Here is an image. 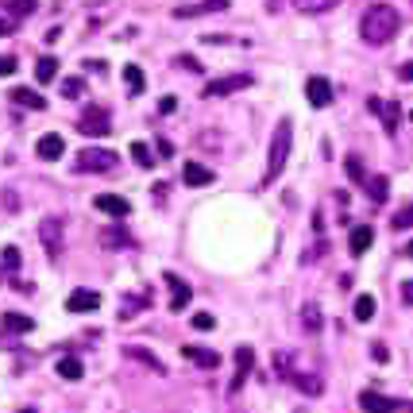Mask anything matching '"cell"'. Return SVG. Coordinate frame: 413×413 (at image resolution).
<instances>
[{"instance_id": "5", "label": "cell", "mask_w": 413, "mask_h": 413, "mask_svg": "<svg viewBox=\"0 0 413 413\" xmlns=\"http://www.w3.org/2000/svg\"><path fill=\"white\" fill-rule=\"evenodd\" d=\"M255 85V78L251 74H228V78H217L205 85V97H232V93H240V89H251Z\"/></svg>"}, {"instance_id": "18", "label": "cell", "mask_w": 413, "mask_h": 413, "mask_svg": "<svg viewBox=\"0 0 413 413\" xmlns=\"http://www.w3.org/2000/svg\"><path fill=\"white\" fill-rule=\"evenodd\" d=\"M167 286L174 290V297H170V309H174V313H182V309L189 305V297H193V290H189V286L182 282L178 275H167Z\"/></svg>"}, {"instance_id": "12", "label": "cell", "mask_w": 413, "mask_h": 413, "mask_svg": "<svg viewBox=\"0 0 413 413\" xmlns=\"http://www.w3.org/2000/svg\"><path fill=\"white\" fill-rule=\"evenodd\" d=\"M213 12H228V0H201V4H182L174 8L178 20H193V16H213Z\"/></svg>"}, {"instance_id": "31", "label": "cell", "mask_w": 413, "mask_h": 413, "mask_svg": "<svg viewBox=\"0 0 413 413\" xmlns=\"http://www.w3.org/2000/svg\"><path fill=\"white\" fill-rule=\"evenodd\" d=\"M131 158H136V162H139L143 170H151V167H155V155H151V147H147V143H131Z\"/></svg>"}, {"instance_id": "41", "label": "cell", "mask_w": 413, "mask_h": 413, "mask_svg": "<svg viewBox=\"0 0 413 413\" xmlns=\"http://www.w3.org/2000/svg\"><path fill=\"white\" fill-rule=\"evenodd\" d=\"M371 359H374V363H390V352H386L383 344H374L371 348Z\"/></svg>"}, {"instance_id": "32", "label": "cell", "mask_w": 413, "mask_h": 413, "mask_svg": "<svg viewBox=\"0 0 413 413\" xmlns=\"http://www.w3.org/2000/svg\"><path fill=\"white\" fill-rule=\"evenodd\" d=\"M62 97H70V100L85 97V81H81V78H66V81H62Z\"/></svg>"}, {"instance_id": "24", "label": "cell", "mask_w": 413, "mask_h": 413, "mask_svg": "<svg viewBox=\"0 0 413 413\" xmlns=\"http://www.w3.org/2000/svg\"><path fill=\"white\" fill-rule=\"evenodd\" d=\"M0 325H4V332H31L35 321H31L28 313H4L0 317Z\"/></svg>"}, {"instance_id": "33", "label": "cell", "mask_w": 413, "mask_h": 413, "mask_svg": "<svg viewBox=\"0 0 413 413\" xmlns=\"http://www.w3.org/2000/svg\"><path fill=\"white\" fill-rule=\"evenodd\" d=\"M0 259H4V271H8V275H16V271H20V247H4V251H0Z\"/></svg>"}, {"instance_id": "39", "label": "cell", "mask_w": 413, "mask_h": 413, "mask_svg": "<svg viewBox=\"0 0 413 413\" xmlns=\"http://www.w3.org/2000/svg\"><path fill=\"white\" fill-rule=\"evenodd\" d=\"M174 62H178V66H182V70H193V74H201V62H197L193 54H178Z\"/></svg>"}, {"instance_id": "48", "label": "cell", "mask_w": 413, "mask_h": 413, "mask_svg": "<svg viewBox=\"0 0 413 413\" xmlns=\"http://www.w3.org/2000/svg\"><path fill=\"white\" fill-rule=\"evenodd\" d=\"M20 413H35V410H20Z\"/></svg>"}, {"instance_id": "22", "label": "cell", "mask_w": 413, "mask_h": 413, "mask_svg": "<svg viewBox=\"0 0 413 413\" xmlns=\"http://www.w3.org/2000/svg\"><path fill=\"white\" fill-rule=\"evenodd\" d=\"M301 16H321V12H332L340 0H290Z\"/></svg>"}, {"instance_id": "9", "label": "cell", "mask_w": 413, "mask_h": 413, "mask_svg": "<svg viewBox=\"0 0 413 413\" xmlns=\"http://www.w3.org/2000/svg\"><path fill=\"white\" fill-rule=\"evenodd\" d=\"M305 97H309L313 109H328V105H332V81L328 78H309L305 81Z\"/></svg>"}, {"instance_id": "34", "label": "cell", "mask_w": 413, "mask_h": 413, "mask_svg": "<svg viewBox=\"0 0 413 413\" xmlns=\"http://www.w3.org/2000/svg\"><path fill=\"white\" fill-rule=\"evenodd\" d=\"M35 8H39V0H8V12H12V16H31Z\"/></svg>"}, {"instance_id": "23", "label": "cell", "mask_w": 413, "mask_h": 413, "mask_svg": "<svg viewBox=\"0 0 413 413\" xmlns=\"http://www.w3.org/2000/svg\"><path fill=\"white\" fill-rule=\"evenodd\" d=\"M54 78H59V59L43 54V59L35 62V81H39V85H50Z\"/></svg>"}, {"instance_id": "6", "label": "cell", "mask_w": 413, "mask_h": 413, "mask_svg": "<svg viewBox=\"0 0 413 413\" xmlns=\"http://www.w3.org/2000/svg\"><path fill=\"white\" fill-rule=\"evenodd\" d=\"M78 131L81 136H109V112L100 109V105H89L78 120Z\"/></svg>"}, {"instance_id": "14", "label": "cell", "mask_w": 413, "mask_h": 413, "mask_svg": "<svg viewBox=\"0 0 413 413\" xmlns=\"http://www.w3.org/2000/svg\"><path fill=\"white\" fill-rule=\"evenodd\" d=\"M367 105H371V112H374V116L383 120V128L394 136V131H398V105H394V100H379V97H371Z\"/></svg>"}, {"instance_id": "35", "label": "cell", "mask_w": 413, "mask_h": 413, "mask_svg": "<svg viewBox=\"0 0 413 413\" xmlns=\"http://www.w3.org/2000/svg\"><path fill=\"white\" fill-rule=\"evenodd\" d=\"M189 325L201 328V332H213V328H217V317H213V313H193V321H189Z\"/></svg>"}, {"instance_id": "1", "label": "cell", "mask_w": 413, "mask_h": 413, "mask_svg": "<svg viewBox=\"0 0 413 413\" xmlns=\"http://www.w3.org/2000/svg\"><path fill=\"white\" fill-rule=\"evenodd\" d=\"M398 28H402V16L390 4H371L363 12V20H359V35H363L367 47H386L398 35Z\"/></svg>"}, {"instance_id": "8", "label": "cell", "mask_w": 413, "mask_h": 413, "mask_svg": "<svg viewBox=\"0 0 413 413\" xmlns=\"http://www.w3.org/2000/svg\"><path fill=\"white\" fill-rule=\"evenodd\" d=\"M359 410L363 413H398L402 402H394V398H386V394H379V390H363L359 394Z\"/></svg>"}, {"instance_id": "28", "label": "cell", "mask_w": 413, "mask_h": 413, "mask_svg": "<svg viewBox=\"0 0 413 413\" xmlns=\"http://www.w3.org/2000/svg\"><path fill=\"white\" fill-rule=\"evenodd\" d=\"M374 309H379V301H374L371 294H359V297H355V321H371Z\"/></svg>"}, {"instance_id": "26", "label": "cell", "mask_w": 413, "mask_h": 413, "mask_svg": "<svg viewBox=\"0 0 413 413\" xmlns=\"http://www.w3.org/2000/svg\"><path fill=\"white\" fill-rule=\"evenodd\" d=\"M182 178H186V186H209V182H213V170H209V167H197V162H189V167L182 170Z\"/></svg>"}, {"instance_id": "25", "label": "cell", "mask_w": 413, "mask_h": 413, "mask_svg": "<svg viewBox=\"0 0 413 413\" xmlns=\"http://www.w3.org/2000/svg\"><path fill=\"white\" fill-rule=\"evenodd\" d=\"M124 85H128V93H143L147 89V74L131 62V66H124Z\"/></svg>"}, {"instance_id": "4", "label": "cell", "mask_w": 413, "mask_h": 413, "mask_svg": "<svg viewBox=\"0 0 413 413\" xmlns=\"http://www.w3.org/2000/svg\"><path fill=\"white\" fill-rule=\"evenodd\" d=\"M39 240H43V247H47L50 259H62V251H66V228H62L59 217L43 220V224H39Z\"/></svg>"}, {"instance_id": "13", "label": "cell", "mask_w": 413, "mask_h": 413, "mask_svg": "<svg viewBox=\"0 0 413 413\" xmlns=\"http://www.w3.org/2000/svg\"><path fill=\"white\" fill-rule=\"evenodd\" d=\"M66 309L70 313H93V309H100V294L97 290H74L66 297Z\"/></svg>"}, {"instance_id": "30", "label": "cell", "mask_w": 413, "mask_h": 413, "mask_svg": "<svg viewBox=\"0 0 413 413\" xmlns=\"http://www.w3.org/2000/svg\"><path fill=\"white\" fill-rule=\"evenodd\" d=\"M390 228H394V232H410V228H413V201H410V205H402L398 213H394Z\"/></svg>"}, {"instance_id": "47", "label": "cell", "mask_w": 413, "mask_h": 413, "mask_svg": "<svg viewBox=\"0 0 413 413\" xmlns=\"http://www.w3.org/2000/svg\"><path fill=\"white\" fill-rule=\"evenodd\" d=\"M405 255H410V259H413V244H410V247H405Z\"/></svg>"}, {"instance_id": "27", "label": "cell", "mask_w": 413, "mask_h": 413, "mask_svg": "<svg viewBox=\"0 0 413 413\" xmlns=\"http://www.w3.org/2000/svg\"><path fill=\"white\" fill-rule=\"evenodd\" d=\"M363 186H367V193H371V201H374V205H383V201H386V193H390V182H386L383 174L367 178Z\"/></svg>"}, {"instance_id": "37", "label": "cell", "mask_w": 413, "mask_h": 413, "mask_svg": "<svg viewBox=\"0 0 413 413\" xmlns=\"http://www.w3.org/2000/svg\"><path fill=\"white\" fill-rule=\"evenodd\" d=\"M81 66H85L89 74H109V62H105V59H85Z\"/></svg>"}, {"instance_id": "45", "label": "cell", "mask_w": 413, "mask_h": 413, "mask_svg": "<svg viewBox=\"0 0 413 413\" xmlns=\"http://www.w3.org/2000/svg\"><path fill=\"white\" fill-rule=\"evenodd\" d=\"M398 78H402V81H413V62H410V66H402V70H398Z\"/></svg>"}, {"instance_id": "40", "label": "cell", "mask_w": 413, "mask_h": 413, "mask_svg": "<svg viewBox=\"0 0 413 413\" xmlns=\"http://www.w3.org/2000/svg\"><path fill=\"white\" fill-rule=\"evenodd\" d=\"M8 74H16V59L12 54H0V78H8Z\"/></svg>"}, {"instance_id": "44", "label": "cell", "mask_w": 413, "mask_h": 413, "mask_svg": "<svg viewBox=\"0 0 413 413\" xmlns=\"http://www.w3.org/2000/svg\"><path fill=\"white\" fill-rule=\"evenodd\" d=\"M402 301H405V305H413V282H405V286H402Z\"/></svg>"}, {"instance_id": "15", "label": "cell", "mask_w": 413, "mask_h": 413, "mask_svg": "<svg viewBox=\"0 0 413 413\" xmlns=\"http://www.w3.org/2000/svg\"><path fill=\"white\" fill-rule=\"evenodd\" d=\"M12 105L31 109V112H43V109H47V97L35 93V89H28V85H16V89H12Z\"/></svg>"}, {"instance_id": "43", "label": "cell", "mask_w": 413, "mask_h": 413, "mask_svg": "<svg viewBox=\"0 0 413 413\" xmlns=\"http://www.w3.org/2000/svg\"><path fill=\"white\" fill-rule=\"evenodd\" d=\"M155 151H158L162 158H170V155H174V143H170V139H158V143H155Z\"/></svg>"}, {"instance_id": "29", "label": "cell", "mask_w": 413, "mask_h": 413, "mask_svg": "<svg viewBox=\"0 0 413 413\" xmlns=\"http://www.w3.org/2000/svg\"><path fill=\"white\" fill-rule=\"evenodd\" d=\"M301 317H305V332H317V328L325 325V321H321V305H317V301H305Z\"/></svg>"}, {"instance_id": "20", "label": "cell", "mask_w": 413, "mask_h": 413, "mask_svg": "<svg viewBox=\"0 0 413 413\" xmlns=\"http://www.w3.org/2000/svg\"><path fill=\"white\" fill-rule=\"evenodd\" d=\"M81 374H85V363H81L78 355H62V359H59V379H66V383H78Z\"/></svg>"}, {"instance_id": "49", "label": "cell", "mask_w": 413, "mask_h": 413, "mask_svg": "<svg viewBox=\"0 0 413 413\" xmlns=\"http://www.w3.org/2000/svg\"><path fill=\"white\" fill-rule=\"evenodd\" d=\"M410 120H413V112H410Z\"/></svg>"}, {"instance_id": "7", "label": "cell", "mask_w": 413, "mask_h": 413, "mask_svg": "<svg viewBox=\"0 0 413 413\" xmlns=\"http://www.w3.org/2000/svg\"><path fill=\"white\" fill-rule=\"evenodd\" d=\"M251 367H255V352L251 348H236V374H232V383H228V390L232 394H240L244 390V383H247V374H251Z\"/></svg>"}, {"instance_id": "21", "label": "cell", "mask_w": 413, "mask_h": 413, "mask_svg": "<svg viewBox=\"0 0 413 413\" xmlns=\"http://www.w3.org/2000/svg\"><path fill=\"white\" fill-rule=\"evenodd\" d=\"M136 240H131L128 228H105L100 232V247H131Z\"/></svg>"}, {"instance_id": "17", "label": "cell", "mask_w": 413, "mask_h": 413, "mask_svg": "<svg viewBox=\"0 0 413 413\" xmlns=\"http://www.w3.org/2000/svg\"><path fill=\"white\" fill-rule=\"evenodd\" d=\"M371 244H374V228H371V224L352 228V236H348V247H352V255H367V251H371Z\"/></svg>"}, {"instance_id": "16", "label": "cell", "mask_w": 413, "mask_h": 413, "mask_svg": "<svg viewBox=\"0 0 413 413\" xmlns=\"http://www.w3.org/2000/svg\"><path fill=\"white\" fill-rule=\"evenodd\" d=\"M182 352H186V359H189V363L205 367V371L220 367V352H213V348H197V344H189V348H182Z\"/></svg>"}, {"instance_id": "10", "label": "cell", "mask_w": 413, "mask_h": 413, "mask_svg": "<svg viewBox=\"0 0 413 413\" xmlns=\"http://www.w3.org/2000/svg\"><path fill=\"white\" fill-rule=\"evenodd\" d=\"M35 155H39L43 162H59V158L66 155V139H62L59 131H47V136L35 143Z\"/></svg>"}, {"instance_id": "3", "label": "cell", "mask_w": 413, "mask_h": 413, "mask_svg": "<svg viewBox=\"0 0 413 413\" xmlns=\"http://www.w3.org/2000/svg\"><path fill=\"white\" fill-rule=\"evenodd\" d=\"M74 167H78L81 174H105V170L120 167V158H116V151H109V147H85V151L74 155Z\"/></svg>"}, {"instance_id": "46", "label": "cell", "mask_w": 413, "mask_h": 413, "mask_svg": "<svg viewBox=\"0 0 413 413\" xmlns=\"http://www.w3.org/2000/svg\"><path fill=\"white\" fill-rule=\"evenodd\" d=\"M4 35H12V20H0V39H4Z\"/></svg>"}, {"instance_id": "36", "label": "cell", "mask_w": 413, "mask_h": 413, "mask_svg": "<svg viewBox=\"0 0 413 413\" xmlns=\"http://www.w3.org/2000/svg\"><path fill=\"white\" fill-rule=\"evenodd\" d=\"M344 170H348V178H352V182H359V186L367 182L363 167H359V158H348V162H344Z\"/></svg>"}, {"instance_id": "19", "label": "cell", "mask_w": 413, "mask_h": 413, "mask_svg": "<svg viewBox=\"0 0 413 413\" xmlns=\"http://www.w3.org/2000/svg\"><path fill=\"white\" fill-rule=\"evenodd\" d=\"M286 379H290V383H294V386H297V390H301V394H309V398H317V394H325V383H321L317 374H301V371H290V374H286Z\"/></svg>"}, {"instance_id": "11", "label": "cell", "mask_w": 413, "mask_h": 413, "mask_svg": "<svg viewBox=\"0 0 413 413\" xmlns=\"http://www.w3.org/2000/svg\"><path fill=\"white\" fill-rule=\"evenodd\" d=\"M93 205H97V213H105V217H116V220L131 213V201H128V197H120V193H100Z\"/></svg>"}, {"instance_id": "38", "label": "cell", "mask_w": 413, "mask_h": 413, "mask_svg": "<svg viewBox=\"0 0 413 413\" xmlns=\"http://www.w3.org/2000/svg\"><path fill=\"white\" fill-rule=\"evenodd\" d=\"M128 355H131V359H143V363H151L155 371H162V363H158V359H151V355L143 352V348H128Z\"/></svg>"}, {"instance_id": "2", "label": "cell", "mask_w": 413, "mask_h": 413, "mask_svg": "<svg viewBox=\"0 0 413 413\" xmlns=\"http://www.w3.org/2000/svg\"><path fill=\"white\" fill-rule=\"evenodd\" d=\"M290 143H294V124L290 120H278L275 136H271V155H266V170H263V186H275L286 170V158H290Z\"/></svg>"}, {"instance_id": "42", "label": "cell", "mask_w": 413, "mask_h": 413, "mask_svg": "<svg viewBox=\"0 0 413 413\" xmlns=\"http://www.w3.org/2000/svg\"><path fill=\"white\" fill-rule=\"evenodd\" d=\"M174 109H178V97H162V100H158V112H162V116H170Z\"/></svg>"}]
</instances>
